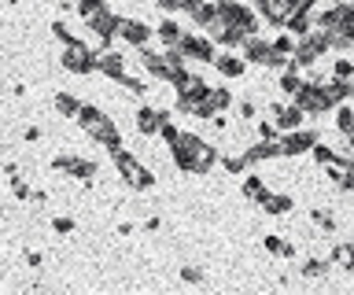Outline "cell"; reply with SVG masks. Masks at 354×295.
<instances>
[{
    "label": "cell",
    "instance_id": "cell-1",
    "mask_svg": "<svg viewBox=\"0 0 354 295\" xmlns=\"http://www.w3.org/2000/svg\"><path fill=\"white\" fill-rule=\"evenodd\" d=\"M170 159H174V166L181 173H196V178H207V173L221 162L214 144H207V140L196 137V133H185V129H181V137L170 144Z\"/></svg>",
    "mask_w": 354,
    "mask_h": 295
},
{
    "label": "cell",
    "instance_id": "cell-2",
    "mask_svg": "<svg viewBox=\"0 0 354 295\" xmlns=\"http://www.w3.org/2000/svg\"><path fill=\"white\" fill-rule=\"evenodd\" d=\"M74 122L82 126L85 133L96 140V144H104L107 151L122 144V133H118L115 118H111V115H104V111H100V107H93V104H85V107H82V115H77Z\"/></svg>",
    "mask_w": 354,
    "mask_h": 295
},
{
    "label": "cell",
    "instance_id": "cell-3",
    "mask_svg": "<svg viewBox=\"0 0 354 295\" xmlns=\"http://www.w3.org/2000/svg\"><path fill=\"white\" fill-rule=\"evenodd\" d=\"M111 162H115L118 178L126 181L129 189H137V192H151V189H155V173L144 166V162L133 155V151H126V144L111 148Z\"/></svg>",
    "mask_w": 354,
    "mask_h": 295
},
{
    "label": "cell",
    "instance_id": "cell-4",
    "mask_svg": "<svg viewBox=\"0 0 354 295\" xmlns=\"http://www.w3.org/2000/svg\"><path fill=\"white\" fill-rule=\"evenodd\" d=\"M325 52H332V48H328V37H325V30H321V26H314L310 34H303V37H299L292 63H295L299 70H314L317 63L325 59Z\"/></svg>",
    "mask_w": 354,
    "mask_h": 295
},
{
    "label": "cell",
    "instance_id": "cell-5",
    "mask_svg": "<svg viewBox=\"0 0 354 295\" xmlns=\"http://www.w3.org/2000/svg\"><path fill=\"white\" fill-rule=\"evenodd\" d=\"M292 100L303 107V111L310 115V118H321L325 111H336V104L328 100V93H325V85L321 82H314V78H306L303 85H299V93L292 96Z\"/></svg>",
    "mask_w": 354,
    "mask_h": 295
},
{
    "label": "cell",
    "instance_id": "cell-6",
    "mask_svg": "<svg viewBox=\"0 0 354 295\" xmlns=\"http://www.w3.org/2000/svg\"><path fill=\"white\" fill-rule=\"evenodd\" d=\"M118 19L122 15H115L107 4H100V8H93V12L85 15V26L96 34V48L100 52L111 48V41H115V34H118Z\"/></svg>",
    "mask_w": 354,
    "mask_h": 295
},
{
    "label": "cell",
    "instance_id": "cell-7",
    "mask_svg": "<svg viewBox=\"0 0 354 295\" xmlns=\"http://www.w3.org/2000/svg\"><path fill=\"white\" fill-rule=\"evenodd\" d=\"M96 59H100V52L88 48V41L63 45V52H59V67L71 74H96Z\"/></svg>",
    "mask_w": 354,
    "mask_h": 295
},
{
    "label": "cell",
    "instance_id": "cell-8",
    "mask_svg": "<svg viewBox=\"0 0 354 295\" xmlns=\"http://www.w3.org/2000/svg\"><path fill=\"white\" fill-rule=\"evenodd\" d=\"M48 166L55 170V173H66V178H77L82 184H93V178H96V162H88V159H82V155H71V151H63V155H55Z\"/></svg>",
    "mask_w": 354,
    "mask_h": 295
},
{
    "label": "cell",
    "instance_id": "cell-9",
    "mask_svg": "<svg viewBox=\"0 0 354 295\" xmlns=\"http://www.w3.org/2000/svg\"><path fill=\"white\" fill-rule=\"evenodd\" d=\"M137 59H140V67L148 70L155 82H170V85H174V78H177V74H181V70H185V67L177 70L174 63L166 59V52H151V48H137Z\"/></svg>",
    "mask_w": 354,
    "mask_h": 295
},
{
    "label": "cell",
    "instance_id": "cell-10",
    "mask_svg": "<svg viewBox=\"0 0 354 295\" xmlns=\"http://www.w3.org/2000/svg\"><path fill=\"white\" fill-rule=\"evenodd\" d=\"M314 144H317V129H310V126H299V129H292V133H284V137H281V148H284V155H288V159L314 151Z\"/></svg>",
    "mask_w": 354,
    "mask_h": 295
},
{
    "label": "cell",
    "instance_id": "cell-11",
    "mask_svg": "<svg viewBox=\"0 0 354 295\" xmlns=\"http://www.w3.org/2000/svg\"><path fill=\"white\" fill-rule=\"evenodd\" d=\"M151 34L155 30L148 23H140V19H126V15L118 19V37L126 41V45H133V48H148Z\"/></svg>",
    "mask_w": 354,
    "mask_h": 295
},
{
    "label": "cell",
    "instance_id": "cell-12",
    "mask_svg": "<svg viewBox=\"0 0 354 295\" xmlns=\"http://www.w3.org/2000/svg\"><path fill=\"white\" fill-rule=\"evenodd\" d=\"M181 52H185L188 59H203V63H214L218 59V45L207 34H185Z\"/></svg>",
    "mask_w": 354,
    "mask_h": 295
},
{
    "label": "cell",
    "instance_id": "cell-13",
    "mask_svg": "<svg viewBox=\"0 0 354 295\" xmlns=\"http://www.w3.org/2000/svg\"><path fill=\"white\" fill-rule=\"evenodd\" d=\"M270 118L277 122V129L292 133V129H299V126H303V118H310V115H306L295 100H292V104H273V107H270Z\"/></svg>",
    "mask_w": 354,
    "mask_h": 295
},
{
    "label": "cell",
    "instance_id": "cell-14",
    "mask_svg": "<svg viewBox=\"0 0 354 295\" xmlns=\"http://www.w3.org/2000/svg\"><path fill=\"white\" fill-rule=\"evenodd\" d=\"M174 89L181 93V96H192V100H207V96H210V85L199 78V74H192L188 67L174 78Z\"/></svg>",
    "mask_w": 354,
    "mask_h": 295
},
{
    "label": "cell",
    "instance_id": "cell-15",
    "mask_svg": "<svg viewBox=\"0 0 354 295\" xmlns=\"http://www.w3.org/2000/svg\"><path fill=\"white\" fill-rule=\"evenodd\" d=\"M166 118H170V111H155V107L144 104L137 111V133L140 137H159L162 126H166Z\"/></svg>",
    "mask_w": 354,
    "mask_h": 295
},
{
    "label": "cell",
    "instance_id": "cell-16",
    "mask_svg": "<svg viewBox=\"0 0 354 295\" xmlns=\"http://www.w3.org/2000/svg\"><path fill=\"white\" fill-rule=\"evenodd\" d=\"M96 74H104V78H111V82H122V78H126V56H122L118 48L100 52V59H96Z\"/></svg>",
    "mask_w": 354,
    "mask_h": 295
},
{
    "label": "cell",
    "instance_id": "cell-17",
    "mask_svg": "<svg viewBox=\"0 0 354 295\" xmlns=\"http://www.w3.org/2000/svg\"><path fill=\"white\" fill-rule=\"evenodd\" d=\"M221 78H243V70H248V59H243V52H218V59L210 63Z\"/></svg>",
    "mask_w": 354,
    "mask_h": 295
},
{
    "label": "cell",
    "instance_id": "cell-18",
    "mask_svg": "<svg viewBox=\"0 0 354 295\" xmlns=\"http://www.w3.org/2000/svg\"><path fill=\"white\" fill-rule=\"evenodd\" d=\"M292 12H295L292 0H259V15L270 26H281L284 30V23H288V15H292Z\"/></svg>",
    "mask_w": 354,
    "mask_h": 295
},
{
    "label": "cell",
    "instance_id": "cell-19",
    "mask_svg": "<svg viewBox=\"0 0 354 295\" xmlns=\"http://www.w3.org/2000/svg\"><path fill=\"white\" fill-rule=\"evenodd\" d=\"M240 52H243V59H248V63H254V67H266V63H270V56H273V41H266V37L254 34V37L243 41Z\"/></svg>",
    "mask_w": 354,
    "mask_h": 295
},
{
    "label": "cell",
    "instance_id": "cell-20",
    "mask_svg": "<svg viewBox=\"0 0 354 295\" xmlns=\"http://www.w3.org/2000/svg\"><path fill=\"white\" fill-rule=\"evenodd\" d=\"M281 155H284L281 140H262V137H259V144H251L248 151H243L248 166H259V162H270V159H281Z\"/></svg>",
    "mask_w": 354,
    "mask_h": 295
},
{
    "label": "cell",
    "instance_id": "cell-21",
    "mask_svg": "<svg viewBox=\"0 0 354 295\" xmlns=\"http://www.w3.org/2000/svg\"><path fill=\"white\" fill-rule=\"evenodd\" d=\"M336 129L343 133V140H347V144H343V155H351L354 151V107L351 104L336 107Z\"/></svg>",
    "mask_w": 354,
    "mask_h": 295
},
{
    "label": "cell",
    "instance_id": "cell-22",
    "mask_svg": "<svg viewBox=\"0 0 354 295\" xmlns=\"http://www.w3.org/2000/svg\"><path fill=\"white\" fill-rule=\"evenodd\" d=\"M259 207H262L266 214L281 218V214H288V211L295 207V200H292V196H284V192H270V189H266V192L259 196Z\"/></svg>",
    "mask_w": 354,
    "mask_h": 295
},
{
    "label": "cell",
    "instance_id": "cell-23",
    "mask_svg": "<svg viewBox=\"0 0 354 295\" xmlns=\"http://www.w3.org/2000/svg\"><path fill=\"white\" fill-rule=\"evenodd\" d=\"M325 85V93H328V100L332 104H351V96H354V82H347V78H336V74H332L328 82H321Z\"/></svg>",
    "mask_w": 354,
    "mask_h": 295
},
{
    "label": "cell",
    "instance_id": "cell-24",
    "mask_svg": "<svg viewBox=\"0 0 354 295\" xmlns=\"http://www.w3.org/2000/svg\"><path fill=\"white\" fill-rule=\"evenodd\" d=\"M185 34H188V30H181V26H177V19H174V15H166L162 23L155 26V37H159L162 45H181V41H185Z\"/></svg>",
    "mask_w": 354,
    "mask_h": 295
},
{
    "label": "cell",
    "instance_id": "cell-25",
    "mask_svg": "<svg viewBox=\"0 0 354 295\" xmlns=\"http://www.w3.org/2000/svg\"><path fill=\"white\" fill-rule=\"evenodd\" d=\"M52 107L59 111V118H77V115H82V107H85V104L77 100V96H71V93H55Z\"/></svg>",
    "mask_w": 354,
    "mask_h": 295
},
{
    "label": "cell",
    "instance_id": "cell-26",
    "mask_svg": "<svg viewBox=\"0 0 354 295\" xmlns=\"http://www.w3.org/2000/svg\"><path fill=\"white\" fill-rule=\"evenodd\" d=\"M188 15H192L196 30H207V26H210V23H214V19H218V4H214V0H207V4H199L196 12H188Z\"/></svg>",
    "mask_w": 354,
    "mask_h": 295
},
{
    "label": "cell",
    "instance_id": "cell-27",
    "mask_svg": "<svg viewBox=\"0 0 354 295\" xmlns=\"http://www.w3.org/2000/svg\"><path fill=\"white\" fill-rule=\"evenodd\" d=\"M262 244H266V251H270V255H277V258H295V244H288V240H281V236H266Z\"/></svg>",
    "mask_w": 354,
    "mask_h": 295
},
{
    "label": "cell",
    "instance_id": "cell-28",
    "mask_svg": "<svg viewBox=\"0 0 354 295\" xmlns=\"http://www.w3.org/2000/svg\"><path fill=\"white\" fill-rule=\"evenodd\" d=\"M210 107H214V115H221V111H229L232 107V93L229 89H221V85H210Z\"/></svg>",
    "mask_w": 354,
    "mask_h": 295
},
{
    "label": "cell",
    "instance_id": "cell-29",
    "mask_svg": "<svg viewBox=\"0 0 354 295\" xmlns=\"http://www.w3.org/2000/svg\"><path fill=\"white\" fill-rule=\"evenodd\" d=\"M328 262H336V266H343V269H354V244H336Z\"/></svg>",
    "mask_w": 354,
    "mask_h": 295
},
{
    "label": "cell",
    "instance_id": "cell-30",
    "mask_svg": "<svg viewBox=\"0 0 354 295\" xmlns=\"http://www.w3.org/2000/svg\"><path fill=\"white\" fill-rule=\"evenodd\" d=\"M221 170L232 173V178H240V173H248L251 166H248V159H243V151H240V155H221Z\"/></svg>",
    "mask_w": 354,
    "mask_h": 295
},
{
    "label": "cell",
    "instance_id": "cell-31",
    "mask_svg": "<svg viewBox=\"0 0 354 295\" xmlns=\"http://www.w3.org/2000/svg\"><path fill=\"white\" fill-rule=\"evenodd\" d=\"M243 200H254V203H259V196L266 192V181L262 178H254V173H248V178H243Z\"/></svg>",
    "mask_w": 354,
    "mask_h": 295
},
{
    "label": "cell",
    "instance_id": "cell-32",
    "mask_svg": "<svg viewBox=\"0 0 354 295\" xmlns=\"http://www.w3.org/2000/svg\"><path fill=\"white\" fill-rule=\"evenodd\" d=\"M310 155H314V162H317V166H332V162L339 159V151H332L328 144H321V140H317V144H314V151H310Z\"/></svg>",
    "mask_w": 354,
    "mask_h": 295
},
{
    "label": "cell",
    "instance_id": "cell-33",
    "mask_svg": "<svg viewBox=\"0 0 354 295\" xmlns=\"http://www.w3.org/2000/svg\"><path fill=\"white\" fill-rule=\"evenodd\" d=\"M52 34H55V41H63V45H74V41H82L71 26L63 23V19H55V23H52Z\"/></svg>",
    "mask_w": 354,
    "mask_h": 295
},
{
    "label": "cell",
    "instance_id": "cell-34",
    "mask_svg": "<svg viewBox=\"0 0 354 295\" xmlns=\"http://www.w3.org/2000/svg\"><path fill=\"white\" fill-rule=\"evenodd\" d=\"M295 45H299V37H295V34H288V30H284L281 37H273V48H277V52H284V56H295Z\"/></svg>",
    "mask_w": 354,
    "mask_h": 295
},
{
    "label": "cell",
    "instance_id": "cell-35",
    "mask_svg": "<svg viewBox=\"0 0 354 295\" xmlns=\"http://www.w3.org/2000/svg\"><path fill=\"white\" fill-rule=\"evenodd\" d=\"M310 222H314L317 229H325V233H336V218H332L328 211H310Z\"/></svg>",
    "mask_w": 354,
    "mask_h": 295
},
{
    "label": "cell",
    "instance_id": "cell-36",
    "mask_svg": "<svg viewBox=\"0 0 354 295\" xmlns=\"http://www.w3.org/2000/svg\"><path fill=\"white\" fill-rule=\"evenodd\" d=\"M332 74H336V78L354 82V59H336V63H332Z\"/></svg>",
    "mask_w": 354,
    "mask_h": 295
},
{
    "label": "cell",
    "instance_id": "cell-37",
    "mask_svg": "<svg viewBox=\"0 0 354 295\" xmlns=\"http://www.w3.org/2000/svg\"><path fill=\"white\" fill-rule=\"evenodd\" d=\"M181 280H185V284H203L207 273L199 269V266H181Z\"/></svg>",
    "mask_w": 354,
    "mask_h": 295
},
{
    "label": "cell",
    "instance_id": "cell-38",
    "mask_svg": "<svg viewBox=\"0 0 354 295\" xmlns=\"http://www.w3.org/2000/svg\"><path fill=\"white\" fill-rule=\"evenodd\" d=\"M325 269H328V262H321V258H306L303 262V277H321Z\"/></svg>",
    "mask_w": 354,
    "mask_h": 295
},
{
    "label": "cell",
    "instance_id": "cell-39",
    "mask_svg": "<svg viewBox=\"0 0 354 295\" xmlns=\"http://www.w3.org/2000/svg\"><path fill=\"white\" fill-rule=\"evenodd\" d=\"M118 85H122L126 93H133V96H144V93H148V89H144V82H140V78H133V74H126V78H122Z\"/></svg>",
    "mask_w": 354,
    "mask_h": 295
},
{
    "label": "cell",
    "instance_id": "cell-40",
    "mask_svg": "<svg viewBox=\"0 0 354 295\" xmlns=\"http://www.w3.org/2000/svg\"><path fill=\"white\" fill-rule=\"evenodd\" d=\"M74 218H52V233H59V236H71L74 233Z\"/></svg>",
    "mask_w": 354,
    "mask_h": 295
},
{
    "label": "cell",
    "instance_id": "cell-41",
    "mask_svg": "<svg viewBox=\"0 0 354 295\" xmlns=\"http://www.w3.org/2000/svg\"><path fill=\"white\" fill-rule=\"evenodd\" d=\"M11 192H15V200H30V196H33V189H30V184L19 178V173L11 178Z\"/></svg>",
    "mask_w": 354,
    "mask_h": 295
},
{
    "label": "cell",
    "instance_id": "cell-42",
    "mask_svg": "<svg viewBox=\"0 0 354 295\" xmlns=\"http://www.w3.org/2000/svg\"><path fill=\"white\" fill-rule=\"evenodd\" d=\"M196 107H199V100H192V96H181V93H177V111H181V115H192V118H196Z\"/></svg>",
    "mask_w": 354,
    "mask_h": 295
},
{
    "label": "cell",
    "instance_id": "cell-43",
    "mask_svg": "<svg viewBox=\"0 0 354 295\" xmlns=\"http://www.w3.org/2000/svg\"><path fill=\"white\" fill-rule=\"evenodd\" d=\"M159 137L166 140V144H174V140L181 137V129H177V122H174V118H166V126H162V133H159Z\"/></svg>",
    "mask_w": 354,
    "mask_h": 295
},
{
    "label": "cell",
    "instance_id": "cell-44",
    "mask_svg": "<svg viewBox=\"0 0 354 295\" xmlns=\"http://www.w3.org/2000/svg\"><path fill=\"white\" fill-rule=\"evenodd\" d=\"M155 4H159L166 15H177V12H185V0H155Z\"/></svg>",
    "mask_w": 354,
    "mask_h": 295
},
{
    "label": "cell",
    "instance_id": "cell-45",
    "mask_svg": "<svg viewBox=\"0 0 354 295\" xmlns=\"http://www.w3.org/2000/svg\"><path fill=\"white\" fill-rule=\"evenodd\" d=\"M259 137L262 140H277V122H259Z\"/></svg>",
    "mask_w": 354,
    "mask_h": 295
},
{
    "label": "cell",
    "instance_id": "cell-46",
    "mask_svg": "<svg viewBox=\"0 0 354 295\" xmlns=\"http://www.w3.org/2000/svg\"><path fill=\"white\" fill-rule=\"evenodd\" d=\"M236 111H240V118H254V115H259V107H254L251 100H243V104L236 107Z\"/></svg>",
    "mask_w": 354,
    "mask_h": 295
},
{
    "label": "cell",
    "instance_id": "cell-47",
    "mask_svg": "<svg viewBox=\"0 0 354 295\" xmlns=\"http://www.w3.org/2000/svg\"><path fill=\"white\" fill-rule=\"evenodd\" d=\"M41 262H44L41 251H26V266H41Z\"/></svg>",
    "mask_w": 354,
    "mask_h": 295
},
{
    "label": "cell",
    "instance_id": "cell-48",
    "mask_svg": "<svg viewBox=\"0 0 354 295\" xmlns=\"http://www.w3.org/2000/svg\"><path fill=\"white\" fill-rule=\"evenodd\" d=\"M22 137H26V144H33V140H41V129H37V126H30Z\"/></svg>",
    "mask_w": 354,
    "mask_h": 295
},
{
    "label": "cell",
    "instance_id": "cell-49",
    "mask_svg": "<svg viewBox=\"0 0 354 295\" xmlns=\"http://www.w3.org/2000/svg\"><path fill=\"white\" fill-rule=\"evenodd\" d=\"M4 173H8V178H15V173H19V162L8 159V162H4Z\"/></svg>",
    "mask_w": 354,
    "mask_h": 295
},
{
    "label": "cell",
    "instance_id": "cell-50",
    "mask_svg": "<svg viewBox=\"0 0 354 295\" xmlns=\"http://www.w3.org/2000/svg\"><path fill=\"white\" fill-rule=\"evenodd\" d=\"M44 200H48V196H44V192H37V189H33V196H30V200H26V203H37V207H41Z\"/></svg>",
    "mask_w": 354,
    "mask_h": 295
},
{
    "label": "cell",
    "instance_id": "cell-51",
    "mask_svg": "<svg viewBox=\"0 0 354 295\" xmlns=\"http://www.w3.org/2000/svg\"><path fill=\"white\" fill-rule=\"evenodd\" d=\"M144 229H151V233H155V229H162V218H148V222H144Z\"/></svg>",
    "mask_w": 354,
    "mask_h": 295
},
{
    "label": "cell",
    "instance_id": "cell-52",
    "mask_svg": "<svg viewBox=\"0 0 354 295\" xmlns=\"http://www.w3.org/2000/svg\"><path fill=\"white\" fill-rule=\"evenodd\" d=\"M133 229H137V225H133V222H122V225H118V236H129Z\"/></svg>",
    "mask_w": 354,
    "mask_h": 295
},
{
    "label": "cell",
    "instance_id": "cell-53",
    "mask_svg": "<svg viewBox=\"0 0 354 295\" xmlns=\"http://www.w3.org/2000/svg\"><path fill=\"white\" fill-rule=\"evenodd\" d=\"M199 4H207V0H185V12H196Z\"/></svg>",
    "mask_w": 354,
    "mask_h": 295
}]
</instances>
